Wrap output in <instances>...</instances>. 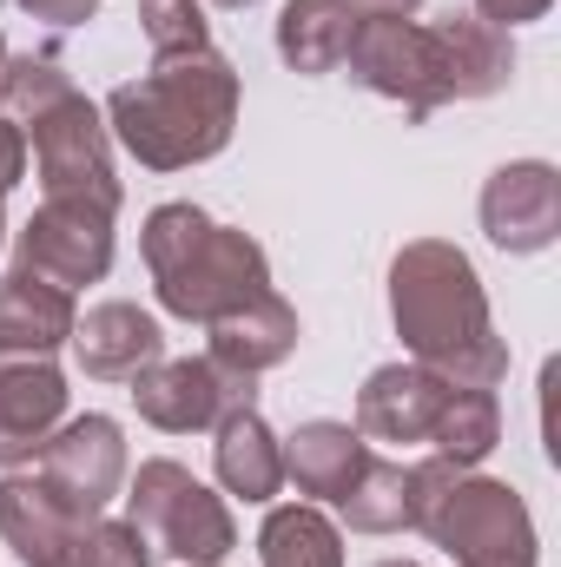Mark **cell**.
Wrapping results in <instances>:
<instances>
[{"mask_svg": "<svg viewBox=\"0 0 561 567\" xmlns=\"http://www.w3.org/2000/svg\"><path fill=\"white\" fill-rule=\"evenodd\" d=\"M344 522L357 535H397V528H417V462H384L370 455L364 475L350 482V495L337 502Z\"/></svg>", "mask_w": 561, "mask_h": 567, "instance_id": "7402d4cb", "label": "cell"}, {"mask_svg": "<svg viewBox=\"0 0 561 567\" xmlns=\"http://www.w3.org/2000/svg\"><path fill=\"white\" fill-rule=\"evenodd\" d=\"M218 7H258V0H218Z\"/></svg>", "mask_w": 561, "mask_h": 567, "instance_id": "d6a6232c", "label": "cell"}, {"mask_svg": "<svg viewBox=\"0 0 561 567\" xmlns=\"http://www.w3.org/2000/svg\"><path fill=\"white\" fill-rule=\"evenodd\" d=\"M417 528L449 548L456 567H536V522L509 482L449 468L442 455L417 462Z\"/></svg>", "mask_w": 561, "mask_h": 567, "instance_id": "277c9868", "label": "cell"}, {"mask_svg": "<svg viewBox=\"0 0 561 567\" xmlns=\"http://www.w3.org/2000/svg\"><path fill=\"white\" fill-rule=\"evenodd\" d=\"M33 133V172L47 198H86L120 212V178H113V133L100 120V106L73 86L67 100H53L47 113L27 120Z\"/></svg>", "mask_w": 561, "mask_h": 567, "instance_id": "8992f818", "label": "cell"}, {"mask_svg": "<svg viewBox=\"0 0 561 567\" xmlns=\"http://www.w3.org/2000/svg\"><path fill=\"white\" fill-rule=\"evenodd\" d=\"M13 265L47 284H60V290L100 284L106 265H113V212L86 205V198H47L27 218V231L13 245Z\"/></svg>", "mask_w": 561, "mask_h": 567, "instance_id": "9c48e42d", "label": "cell"}, {"mask_svg": "<svg viewBox=\"0 0 561 567\" xmlns=\"http://www.w3.org/2000/svg\"><path fill=\"white\" fill-rule=\"evenodd\" d=\"M482 231L489 245L529 258L549 251L561 231V172L549 158H516L482 185Z\"/></svg>", "mask_w": 561, "mask_h": 567, "instance_id": "8fae6325", "label": "cell"}, {"mask_svg": "<svg viewBox=\"0 0 561 567\" xmlns=\"http://www.w3.org/2000/svg\"><path fill=\"white\" fill-rule=\"evenodd\" d=\"M140 251L159 284V303L185 323H212L272 290V265H265L258 238L212 225L198 205H159L140 231Z\"/></svg>", "mask_w": 561, "mask_h": 567, "instance_id": "3957f363", "label": "cell"}, {"mask_svg": "<svg viewBox=\"0 0 561 567\" xmlns=\"http://www.w3.org/2000/svg\"><path fill=\"white\" fill-rule=\"evenodd\" d=\"M555 0H476V20H489V27H522V20H542Z\"/></svg>", "mask_w": 561, "mask_h": 567, "instance_id": "83f0119b", "label": "cell"}, {"mask_svg": "<svg viewBox=\"0 0 561 567\" xmlns=\"http://www.w3.org/2000/svg\"><path fill=\"white\" fill-rule=\"evenodd\" d=\"M73 363L93 377V383H133L140 370H152L165 357V330L159 317L113 297V303H93L86 317H73Z\"/></svg>", "mask_w": 561, "mask_h": 567, "instance_id": "7c38bea8", "label": "cell"}, {"mask_svg": "<svg viewBox=\"0 0 561 567\" xmlns=\"http://www.w3.org/2000/svg\"><path fill=\"white\" fill-rule=\"evenodd\" d=\"M429 33H436V53H442V86H449V100H489V93L509 86L516 47H509L502 27H489V20H476V13H442Z\"/></svg>", "mask_w": 561, "mask_h": 567, "instance_id": "ac0fdd59", "label": "cell"}, {"mask_svg": "<svg viewBox=\"0 0 561 567\" xmlns=\"http://www.w3.org/2000/svg\"><path fill=\"white\" fill-rule=\"evenodd\" d=\"M0 238H7V218H0Z\"/></svg>", "mask_w": 561, "mask_h": 567, "instance_id": "e575fe53", "label": "cell"}, {"mask_svg": "<svg viewBox=\"0 0 561 567\" xmlns=\"http://www.w3.org/2000/svg\"><path fill=\"white\" fill-rule=\"evenodd\" d=\"M0 73H7V33H0Z\"/></svg>", "mask_w": 561, "mask_h": 567, "instance_id": "1f68e13d", "label": "cell"}, {"mask_svg": "<svg viewBox=\"0 0 561 567\" xmlns=\"http://www.w3.org/2000/svg\"><path fill=\"white\" fill-rule=\"evenodd\" d=\"M126 522L152 542V555H172L185 567H212L238 548V528H232V508L172 455H152L133 475V495H126Z\"/></svg>", "mask_w": 561, "mask_h": 567, "instance_id": "5b68a950", "label": "cell"}, {"mask_svg": "<svg viewBox=\"0 0 561 567\" xmlns=\"http://www.w3.org/2000/svg\"><path fill=\"white\" fill-rule=\"evenodd\" d=\"M429 442L449 468H476L496 442H502V403L496 390H449L436 423H429Z\"/></svg>", "mask_w": 561, "mask_h": 567, "instance_id": "cb8c5ba5", "label": "cell"}, {"mask_svg": "<svg viewBox=\"0 0 561 567\" xmlns=\"http://www.w3.org/2000/svg\"><path fill=\"white\" fill-rule=\"evenodd\" d=\"M456 383H442L436 370L422 363H384L370 370V383L357 390V435L364 442H390V449H410V442H429V423L442 410Z\"/></svg>", "mask_w": 561, "mask_h": 567, "instance_id": "4fadbf2b", "label": "cell"}, {"mask_svg": "<svg viewBox=\"0 0 561 567\" xmlns=\"http://www.w3.org/2000/svg\"><path fill=\"white\" fill-rule=\"evenodd\" d=\"M60 423H67V377L53 370V357L0 363V468L33 462Z\"/></svg>", "mask_w": 561, "mask_h": 567, "instance_id": "5bb4252c", "label": "cell"}, {"mask_svg": "<svg viewBox=\"0 0 561 567\" xmlns=\"http://www.w3.org/2000/svg\"><path fill=\"white\" fill-rule=\"evenodd\" d=\"M390 317L397 337L410 350V363L436 370L456 390H496L509 377V343L489 323V297L476 265L442 245V238H417L397 251L390 265Z\"/></svg>", "mask_w": 561, "mask_h": 567, "instance_id": "6da1fadb", "label": "cell"}, {"mask_svg": "<svg viewBox=\"0 0 561 567\" xmlns=\"http://www.w3.org/2000/svg\"><path fill=\"white\" fill-rule=\"evenodd\" d=\"M212 567H225V561H212Z\"/></svg>", "mask_w": 561, "mask_h": 567, "instance_id": "d590c367", "label": "cell"}, {"mask_svg": "<svg viewBox=\"0 0 561 567\" xmlns=\"http://www.w3.org/2000/svg\"><path fill=\"white\" fill-rule=\"evenodd\" d=\"M258 561L265 567H344V535L324 522V508L290 502V508H272L265 515Z\"/></svg>", "mask_w": 561, "mask_h": 567, "instance_id": "603a6c76", "label": "cell"}, {"mask_svg": "<svg viewBox=\"0 0 561 567\" xmlns=\"http://www.w3.org/2000/svg\"><path fill=\"white\" fill-rule=\"evenodd\" d=\"M258 377H238L212 357H159L152 370L133 377V403L152 429L165 435H192V429H218L232 410H258L252 390Z\"/></svg>", "mask_w": 561, "mask_h": 567, "instance_id": "ba28073f", "label": "cell"}, {"mask_svg": "<svg viewBox=\"0 0 561 567\" xmlns=\"http://www.w3.org/2000/svg\"><path fill=\"white\" fill-rule=\"evenodd\" d=\"M20 172H27V133L0 113V198L20 185Z\"/></svg>", "mask_w": 561, "mask_h": 567, "instance_id": "f1b7e54d", "label": "cell"}, {"mask_svg": "<svg viewBox=\"0 0 561 567\" xmlns=\"http://www.w3.org/2000/svg\"><path fill=\"white\" fill-rule=\"evenodd\" d=\"M86 528H93V522H86L80 508H67L40 475H20V468H13V475L0 482V535H7V548L27 567H60Z\"/></svg>", "mask_w": 561, "mask_h": 567, "instance_id": "9a60e30c", "label": "cell"}, {"mask_svg": "<svg viewBox=\"0 0 561 567\" xmlns=\"http://www.w3.org/2000/svg\"><path fill=\"white\" fill-rule=\"evenodd\" d=\"M232 126H238V73L212 47L159 60L152 73L113 86L106 100V133L145 172H185L198 158H218L232 145Z\"/></svg>", "mask_w": 561, "mask_h": 567, "instance_id": "7a4b0ae2", "label": "cell"}, {"mask_svg": "<svg viewBox=\"0 0 561 567\" xmlns=\"http://www.w3.org/2000/svg\"><path fill=\"white\" fill-rule=\"evenodd\" d=\"M205 330H212L205 357L225 363V370H238V377H265V370H278L284 357L297 350V310L284 303L278 290H265V297L212 317Z\"/></svg>", "mask_w": 561, "mask_h": 567, "instance_id": "e0dca14e", "label": "cell"}, {"mask_svg": "<svg viewBox=\"0 0 561 567\" xmlns=\"http://www.w3.org/2000/svg\"><path fill=\"white\" fill-rule=\"evenodd\" d=\"M60 567H152V542H145L133 522H93L80 542H73V555Z\"/></svg>", "mask_w": 561, "mask_h": 567, "instance_id": "4316f807", "label": "cell"}, {"mask_svg": "<svg viewBox=\"0 0 561 567\" xmlns=\"http://www.w3.org/2000/svg\"><path fill=\"white\" fill-rule=\"evenodd\" d=\"M364 27L357 0H284L278 13V60L290 73H337L350 40Z\"/></svg>", "mask_w": 561, "mask_h": 567, "instance_id": "ffe728a7", "label": "cell"}, {"mask_svg": "<svg viewBox=\"0 0 561 567\" xmlns=\"http://www.w3.org/2000/svg\"><path fill=\"white\" fill-rule=\"evenodd\" d=\"M67 337H73V290H60V284L13 265L0 278V363L53 357Z\"/></svg>", "mask_w": 561, "mask_h": 567, "instance_id": "2e32d148", "label": "cell"}, {"mask_svg": "<svg viewBox=\"0 0 561 567\" xmlns=\"http://www.w3.org/2000/svg\"><path fill=\"white\" fill-rule=\"evenodd\" d=\"M140 27L159 60L205 53V7L198 0H140Z\"/></svg>", "mask_w": 561, "mask_h": 567, "instance_id": "484cf974", "label": "cell"}, {"mask_svg": "<svg viewBox=\"0 0 561 567\" xmlns=\"http://www.w3.org/2000/svg\"><path fill=\"white\" fill-rule=\"evenodd\" d=\"M73 93V80L60 73V60L53 53H7V73H0V113L13 120V126H27L33 113H47L53 100H67Z\"/></svg>", "mask_w": 561, "mask_h": 567, "instance_id": "d4e9b609", "label": "cell"}, {"mask_svg": "<svg viewBox=\"0 0 561 567\" xmlns=\"http://www.w3.org/2000/svg\"><path fill=\"white\" fill-rule=\"evenodd\" d=\"M377 567H417V561H377Z\"/></svg>", "mask_w": 561, "mask_h": 567, "instance_id": "836d02e7", "label": "cell"}, {"mask_svg": "<svg viewBox=\"0 0 561 567\" xmlns=\"http://www.w3.org/2000/svg\"><path fill=\"white\" fill-rule=\"evenodd\" d=\"M13 7L33 13V20H53V27H80V20L100 13V0H13Z\"/></svg>", "mask_w": 561, "mask_h": 567, "instance_id": "f546056e", "label": "cell"}, {"mask_svg": "<svg viewBox=\"0 0 561 567\" xmlns=\"http://www.w3.org/2000/svg\"><path fill=\"white\" fill-rule=\"evenodd\" d=\"M212 435H218V442H212V462H218L225 495H238V502H272L284 488V442L265 429L258 410H232Z\"/></svg>", "mask_w": 561, "mask_h": 567, "instance_id": "44dd1931", "label": "cell"}, {"mask_svg": "<svg viewBox=\"0 0 561 567\" xmlns=\"http://www.w3.org/2000/svg\"><path fill=\"white\" fill-rule=\"evenodd\" d=\"M364 462H370V442L350 423H304L284 442V482H297V495H317V502H344Z\"/></svg>", "mask_w": 561, "mask_h": 567, "instance_id": "d6986e66", "label": "cell"}, {"mask_svg": "<svg viewBox=\"0 0 561 567\" xmlns=\"http://www.w3.org/2000/svg\"><path fill=\"white\" fill-rule=\"evenodd\" d=\"M344 66H350L357 86H370L377 100H397L410 120H429L436 106H449L436 33L417 27V20H404V13H364Z\"/></svg>", "mask_w": 561, "mask_h": 567, "instance_id": "52a82bcc", "label": "cell"}, {"mask_svg": "<svg viewBox=\"0 0 561 567\" xmlns=\"http://www.w3.org/2000/svg\"><path fill=\"white\" fill-rule=\"evenodd\" d=\"M33 462H40V482L67 508H80L86 522H100L106 502L126 482V442H120V423L113 416H73V423H60Z\"/></svg>", "mask_w": 561, "mask_h": 567, "instance_id": "30bf717a", "label": "cell"}, {"mask_svg": "<svg viewBox=\"0 0 561 567\" xmlns=\"http://www.w3.org/2000/svg\"><path fill=\"white\" fill-rule=\"evenodd\" d=\"M357 7H364V13H404V20H410L422 0H357Z\"/></svg>", "mask_w": 561, "mask_h": 567, "instance_id": "4dcf8cb0", "label": "cell"}]
</instances>
